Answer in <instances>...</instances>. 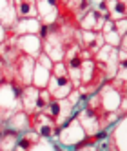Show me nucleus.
<instances>
[{"label": "nucleus", "instance_id": "6ab92c4d", "mask_svg": "<svg viewBox=\"0 0 127 151\" xmlns=\"http://www.w3.org/2000/svg\"><path fill=\"white\" fill-rule=\"evenodd\" d=\"M96 75V64H94L93 58L83 60L82 64V73H80V86H89Z\"/></svg>", "mask_w": 127, "mask_h": 151}, {"label": "nucleus", "instance_id": "39448f33", "mask_svg": "<svg viewBox=\"0 0 127 151\" xmlns=\"http://www.w3.org/2000/svg\"><path fill=\"white\" fill-rule=\"evenodd\" d=\"M93 60H94V64H96V66L105 73L107 80L114 78L116 71H118V66H120V62H118V51H116L114 47L103 44V47L93 57Z\"/></svg>", "mask_w": 127, "mask_h": 151}, {"label": "nucleus", "instance_id": "2eb2a0df", "mask_svg": "<svg viewBox=\"0 0 127 151\" xmlns=\"http://www.w3.org/2000/svg\"><path fill=\"white\" fill-rule=\"evenodd\" d=\"M40 22L38 18H29V20H16V24L9 29L15 37H24V35H38Z\"/></svg>", "mask_w": 127, "mask_h": 151}, {"label": "nucleus", "instance_id": "423d86ee", "mask_svg": "<svg viewBox=\"0 0 127 151\" xmlns=\"http://www.w3.org/2000/svg\"><path fill=\"white\" fill-rule=\"evenodd\" d=\"M51 68H53V62L44 55H40L35 58V69H33V80H31V86H35L36 89H46L47 88V82L51 77Z\"/></svg>", "mask_w": 127, "mask_h": 151}, {"label": "nucleus", "instance_id": "f257e3e1", "mask_svg": "<svg viewBox=\"0 0 127 151\" xmlns=\"http://www.w3.org/2000/svg\"><path fill=\"white\" fill-rule=\"evenodd\" d=\"M49 95L56 100H62V99H67L69 93L75 89L69 75H67V69L63 66V62H55L51 68V77H49V82H47V88Z\"/></svg>", "mask_w": 127, "mask_h": 151}, {"label": "nucleus", "instance_id": "a878e982", "mask_svg": "<svg viewBox=\"0 0 127 151\" xmlns=\"http://www.w3.org/2000/svg\"><path fill=\"white\" fill-rule=\"evenodd\" d=\"M2 84H4V75L0 73V86H2Z\"/></svg>", "mask_w": 127, "mask_h": 151}, {"label": "nucleus", "instance_id": "f8f14e48", "mask_svg": "<svg viewBox=\"0 0 127 151\" xmlns=\"http://www.w3.org/2000/svg\"><path fill=\"white\" fill-rule=\"evenodd\" d=\"M105 20L107 18H105L102 13H98L96 9H93V6H91L89 11L78 20V29L80 31H96V33H100V29L105 24Z\"/></svg>", "mask_w": 127, "mask_h": 151}, {"label": "nucleus", "instance_id": "dca6fc26", "mask_svg": "<svg viewBox=\"0 0 127 151\" xmlns=\"http://www.w3.org/2000/svg\"><path fill=\"white\" fill-rule=\"evenodd\" d=\"M6 127L11 129V131H15V133H18V135L29 131V115H26L24 111H20V109L15 111L11 116H9Z\"/></svg>", "mask_w": 127, "mask_h": 151}, {"label": "nucleus", "instance_id": "6e6552de", "mask_svg": "<svg viewBox=\"0 0 127 151\" xmlns=\"http://www.w3.org/2000/svg\"><path fill=\"white\" fill-rule=\"evenodd\" d=\"M20 93L22 91H18L15 89L11 84H7L4 82L2 86H0V111H6V113H15L20 109Z\"/></svg>", "mask_w": 127, "mask_h": 151}, {"label": "nucleus", "instance_id": "b1692460", "mask_svg": "<svg viewBox=\"0 0 127 151\" xmlns=\"http://www.w3.org/2000/svg\"><path fill=\"white\" fill-rule=\"evenodd\" d=\"M6 35H7V31H6V27L0 24V44H2V42L6 40Z\"/></svg>", "mask_w": 127, "mask_h": 151}, {"label": "nucleus", "instance_id": "412c9836", "mask_svg": "<svg viewBox=\"0 0 127 151\" xmlns=\"http://www.w3.org/2000/svg\"><path fill=\"white\" fill-rule=\"evenodd\" d=\"M53 100V96L49 95V91L47 89H38V100H36V113H40V111H44L46 107H47V104Z\"/></svg>", "mask_w": 127, "mask_h": 151}, {"label": "nucleus", "instance_id": "9b49d317", "mask_svg": "<svg viewBox=\"0 0 127 151\" xmlns=\"http://www.w3.org/2000/svg\"><path fill=\"white\" fill-rule=\"evenodd\" d=\"M16 47L18 51L26 57L36 58L42 53V40L38 35H24V37H16Z\"/></svg>", "mask_w": 127, "mask_h": 151}, {"label": "nucleus", "instance_id": "20e7f679", "mask_svg": "<svg viewBox=\"0 0 127 151\" xmlns=\"http://www.w3.org/2000/svg\"><path fill=\"white\" fill-rule=\"evenodd\" d=\"M58 129H60V127L53 122L46 113L40 111V113L29 115V131L36 133L40 138H44V140H53V138H56Z\"/></svg>", "mask_w": 127, "mask_h": 151}, {"label": "nucleus", "instance_id": "aec40b11", "mask_svg": "<svg viewBox=\"0 0 127 151\" xmlns=\"http://www.w3.org/2000/svg\"><path fill=\"white\" fill-rule=\"evenodd\" d=\"M16 140H18V133L11 131V129H6L4 135L0 137V151H15Z\"/></svg>", "mask_w": 127, "mask_h": 151}, {"label": "nucleus", "instance_id": "ddd939ff", "mask_svg": "<svg viewBox=\"0 0 127 151\" xmlns=\"http://www.w3.org/2000/svg\"><path fill=\"white\" fill-rule=\"evenodd\" d=\"M36 100H38V89L35 86H27L20 93V111H24L26 115H33L36 113Z\"/></svg>", "mask_w": 127, "mask_h": 151}, {"label": "nucleus", "instance_id": "f3484780", "mask_svg": "<svg viewBox=\"0 0 127 151\" xmlns=\"http://www.w3.org/2000/svg\"><path fill=\"white\" fill-rule=\"evenodd\" d=\"M107 6V20L118 22V20H127V2L125 0H109Z\"/></svg>", "mask_w": 127, "mask_h": 151}, {"label": "nucleus", "instance_id": "4468645a", "mask_svg": "<svg viewBox=\"0 0 127 151\" xmlns=\"http://www.w3.org/2000/svg\"><path fill=\"white\" fill-rule=\"evenodd\" d=\"M16 20H29L36 18V2L33 0H13Z\"/></svg>", "mask_w": 127, "mask_h": 151}, {"label": "nucleus", "instance_id": "7ed1b4c3", "mask_svg": "<svg viewBox=\"0 0 127 151\" xmlns=\"http://www.w3.org/2000/svg\"><path fill=\"white\" fill-rule=\"evenodd\" d=\"M42 113H46V115H47V116H49V118H51V120L55 122L58 127H62L66 122H69L71 118L75 116L76 109L69 104V100H67V99H62V100L53 99Z\"/></svg>", "mask_w": 127, "mask_h": 151}, {"label": "nucleus", "instance_id": "f03ea898", "mask_svg": "<svg viewBox=\"0 0 127 151\" xmlns=\"http://www.w3.org/2000/svg\"><path fill=\"white\" fill-rule=\"evenodd\" d=\"M83 138H86V133H83L82 126L78 124L76 116H73L69 122H66V124H63V126L58 129L56 144H60V146H63V147L73 149L75 146H78Z\"/></svg>", "mask_w": 127, "mask_h": 151}, {"label": "nucleus", "instance_id": "393cba45", "mask_svg": "<svg viewBox=\"0 0 127 151\" xmlns=\"http://www.w3.org/2000/svg\"><path fill=\"white\" fill-rule=\"evenodd\" d=\"M6 69V60H4V57H2V53H0V73H2Z\"/></svg>", "mask_w": 127, "mask_h": 151}, {"label": "nucleus", "instance_id": "a211bd4d", "mask_svg": "<svg viewBox=\"0 0 127 151\" xmlns=\"http://www.w3.org/2000/svg\"><path fill=\"white\" fill-rule=\"evenodd\" d=\"M0 24L6 27V31H9L16 24L13 0H0Z\"/></svg>", "mask_w": 127, "mask_h": 151}, {"label": "nucleus", "instance_id": "0eeeda50", "mask_svg": "<svg viewBox=\"0 0 127 151\" xmlns=\"http://www.w3.org/2000/svg\"><path fill=\"white\" fill-rule=\"evenodd\" d=\"M96 95H98V100L102 104V109L105 113H118L120 102H122V99H125V96H122L114 88H111L107 82L96 91Z\"/></svg>", "mask_w": 127, "mask_h": 151}, {"label": "nucleus", "instance_id": "1a4fd4ad", "mask_svg": "<svg viewBox=\"0 0 127 151\" xmlns=\"http://www.w3.org/2000/svg\"><path fill=\"white\" fill-rule=\"evenodd\" d=\"M78 44L86 53H89L91 57H94L103 47V38H102L100 33H96V31H80L78 29Z\"/></svg>", "mask_w": 127, "mask_h": 151}, {"label": "nucleus", "instance_id": "5701e85b", "mask_svg": "<svg viewBox=\"0 0 127 151\" xmlns=\"http://www.w3.org/2000/svg\"><path fill=\"white\" fill-rule=\"evenodd\" d=\"M73 151H96V146H82V144H78V146L73 147Z\"/></svg>", "mask_w": 127, "mask_h": 151}, {"label": "nucleus", "instance_id": "4be33fe9", "mask_svg": "<svg viewBox=\"0 0 127 151\" xmlns=\"http://www.w3.org/2000/svg\"><path fill=\"white\" fill-rule=\"evenodd\" d=\"M125 24H127V20H118V22H114V27L120 33V37H125Z\"/></svg>", "mask_w": 127, "mask_h": 151}, {"label": "nucleus", "instance_id": "9d476101", "mask_svg": "<svg viewBox=\"0 0 127 151\" xmlns=\"http://www.w3.org/2000/svg\"><path fill=\"white\" fill-rule=\"evenodd\" d=\"M36 18L40 24L44 26H53L60 20L58 15V2H47V0H42L36 2Z\"/></svg>", "mask_w": 127, "mask_h": 151}]
</instances>
